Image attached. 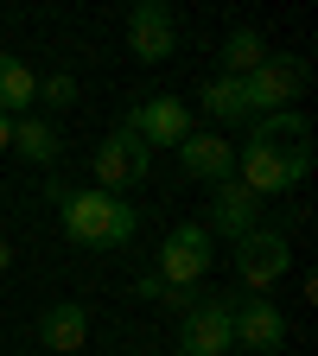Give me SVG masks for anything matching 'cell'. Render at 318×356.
<instances>
[{"label": "cell", "instance_id": "2e32d148", "mask_svg": "<svg viewBox=\"0 0 318 356\" xmlns=\"http://www.w3.org/2000/svg\"><path fill=\"white\" fill-rule=\"evenodd\" d=\"M32 102H38V76H32L19 58L0 51V115H26Z\"/></svg>", "mask_w": 318, "mask_h": 356}, {"label": "cell", "instance_id": "e0dca14e", "mask_svg": "<svg viewBox=\"0 0 318 356\" xmlns=\"http://www.w3.org/2000/svg\"><path fill=\"white\" fill-rule=\"evenodd\" d=\"M216 121H242L248 115V102H242V83L236 76H216V83H204V96H198Z\"/></svg>", "mask_w": 318, "mask_h": 356}, {"label": "cell", "instance_id": "30bf717a", "mask_svg": "<svg viewBox=\"0 0 318 356\" xmlns=\"http://www.w3.org/2000/svg\"><path fill=\"white\" fill-rule=\"evenodd\" d=\"M230 331H236V343L255 350V356H274V350L287 343V318H280V305H267L261 293H255V299H236Z\"/></svg>", "mask_w": 318, "mask_h": 356}, {"label": "cell", "instance_id": "7a4b0ae2", "mask_svg": "<svg viewBox=\"0 0 318 356\" xmlns=\"http://www.w3.org/2000/svg\"><path fill=\"white\" fill-rule=\"evenodd\" d=\"M58 197V216H64V236L83 242V248H127L134 236V204L115 197V191H64L51 185Z\"/></svg>", "mask_w": 318, "mask_h": 356}, {"label": "cell", "instance_id": "ac0fdd59", "mask_svg": "<svg viewBox=\"0 0 318 356\" xmlns=\"http://www.w3.org/2000/svg\"><path fill=\"white\" fill-rule=\"evenodd\" d=\"M38 102H45V108H70V102H77V76H70V70L38 76Z\"/></svg>", "mask_w": 318, "mask_h": 356}, {"label": "cell", "instance_id": "44dd1931", "mask_svg": "<svg viewBox=\"0 0 318 356\" xmlns=\"http://www.w3.org/2000/svg\"><path fill=\"white\" fill-rule=\"evenodd\" d=\"M7 267H13V242H7V236H0V274H7Z\"/></svg>", "mask_w": 318, "mask_h": 356}, {"label": "cell", "instance_id": "5bb4252c", "mask_svg": "<svg viewBox=\"0 0 318 356\" xmlns=\"http://www.w3.org/2000/svg\"><path fill=\"white\" fill-rule=\"evenodd\" d=\"M223 76H248V70H261L267 58H274V51H267V38L255 32V26H242V32H230V38H223Z\"/></svg>", "mask_w": 318, "mask_h": 356}, {"label": "cell", "instance_id": "3957f363", "mask_svg": "<svg viewBox=\"0 0 318 356\" xmlns=\"http://www.w3.org/2000/svg\"><path fill=\"white\" fill-rule=\"evenodd\" d=\"M89 165H96V191H127V185H141L147 178V165H153V153H147V140L141 134H127V127H115L109 140L89 153Z\"/></svg>", "mask_w": 318, "mask_h": 356}, {"label": "cell", "instance_id": "5b68a950", "mask_svg": "<svg viewBox=\"0 0 318 356\" xmlns=\"http://www.w3.org/2000/svg\"><path fill=\"white\" fill-rule=\"evenodd\" d=\"M236 83H242L248 115H280V102H293L299 89H305V64H299V58H267L261 70H248V76H236Z\"/></svg>", "mask_w": 318, "mask_h": 356}, {"label": "cell", "instance_id": "9c48e42d", "mask_svg": "<svg viewBox=\"0 0 318 356\" xmlns=\"http://www.w3.org/2000/svg\"><path fill=\"white\" fill-rule=\"evenodd\" d=\"M127 134H141L147 153H153V147H178V140L191 134V108L178 102V96H147L141 108L127 115Z\"/></svg>", "mask_w": 318, "mask_h": 356}, {"label": "cell", "instance_id": "8992f818", "mask_svg": "<svg viewBox=\"0 0 318 356\" xmlns=\"http://www.w3.org/2000/svg\"><path fill=\"white\" fill-rule=\"evenodd\" d=\"M287 267H293V248H287V236H280V229H248V236L236 242V280H242L248 293L274 286Z\"/></svg>", "mask_w": 318, "mask_h": 356}, {"label": "cell", "instance_id": "ffe728a7", "mask_svg": "<svg viewBox=\"0 0 318 356\" xmlns=\"http://www.w3.org/2000/svg\"><path fill=\"white\" fill-rule=\"evenodd\" d=\"M13 147V115H0V153Z\"/></svg>", "mask_w": 318, "mask_h": 356}, {"label": "cell", "instance_id": "9a60e30c", "mask_svg": "<svg viewBox=\"0 0 318 356\" xmlns=\"http://www.w3.org/2000/svg\"><path fill=\"white\" fill-rule=\"evenodd\" d=\"M13 147L32 159V165H51L58 153H64V140H58V127L45 121V115H19L13 121Z\"/></svg>", "mask_w": 318, "mask_h": 356}, {"label": "cell", "instance_id": "d6986e66", "mask_svg": "<svg viewBox=\"0 0 318 356\" xmlns=\"http://www.w3.org/2000/svg\"><path fill=\"white\" fill-rule=\"evenodd\" d=\"M134 293H141V299H166V280H159V274H141V286H134Z\"/></svg>", "mask_w": 318, "mask_h": 356}, {"label": "cell", "instance_id": "4fadbf2b", "mask_svg": "<svg viewBox=\"0 0 318 356\" xmlns=\"http://www.w3.org/2000/svg\"><path fill=\"white\" fill-rule=\"evenodd\" d=\"M83 337H89V312H83L77 299L51 305V312L38 318V343H45V350H58V356H77V350H83Z\"/></svg>", "mask_w": 318, "mask_h": 356}, {"label": "cell", "instance_id": "ba28073f", "mask_svg": "<svg viewBox=\"0 0 318 356\" xmlns=\"http://www.w3.org/2000/svg\"><path fill=\"white\" fill-rule=\"evenodd\" d=\"M178 343H185V356H230V343H236L230 299H198L185 318H178Z\"/></svg>", "mask_w": 318, "mask_h": 356}, {"label": "cell", "instance_id": "277c9868", "mask_svg": "<svg viewBox=\"0 0 318 356\" xmlns=\"http://www.w3.org/2000/svg\"><path fill=\"white\" fill-rule=\"evenodd\" d=\"M153 274L166 286H198L210 274V229H204V222H178V229L159 242V267H153Z\"/></svg>", "mask_w": 318, "mask_h": 356}, {"label": "cell", "instance_id": "7c38bea8", "mask_svg": "<svg viewBox=\"0 0 318 356\" xmlns=\"http://www.w3.org/2000/svg\"><path fill=\"white\" fill-rule=\"evenodd\" d=\"M178 165L191 178H204V185L236 178V153H230V140H216V134H185V140H178Z\"/></svg>", "mask_w": 318, "mask_h": 356}, {"label": "cell", "instance_id": "52a82bcc", "mask_svg": "<svg viewBox=\"0 0 318 356\" xmlns=\"http://www.w3.org/2000/svg\"><path fill=\"white\" fill-rule=\"evenodd\" d=\"M127 51L141 58V64H166L178 51V26H172L166 0H141V7L127 13Z\"/></svg>", "mask_w": 318, "mask_h": 356}, {"label": "cell", "instance_id": "6da1fadb", "mask_svg": "<svg viewBox=\"0 0 318 356\" xmlns=\"http://www.w3.org/2000/svg\"><path fill=\"white\" fill-rule=\"evenodd\" d=\"M305 172H312V121L299 108L261 115L255 134H248V147L236 153V178L255 197H280V191L299 185Z\"/></svg>", "mask_w": 318, "mask_h": 356}, {"label": "cell", "instance_id": "8fae6325", "mask_svg": "<svg viewBox=\"0 0 318 356\" xmlns=\"http://www.w3.org/2000/svg\"><path fill=\"white\" fill-rule=\"evenodd\" d=\"M255 216H261V197L242 185V178H223L216 197H210V229L230 236V242H242V236L255 229Z\"/></svg>", "mask_w": 318, "mask_h": 356}]
</instances>
